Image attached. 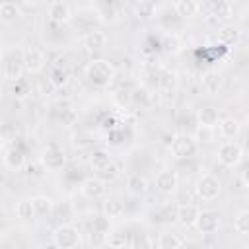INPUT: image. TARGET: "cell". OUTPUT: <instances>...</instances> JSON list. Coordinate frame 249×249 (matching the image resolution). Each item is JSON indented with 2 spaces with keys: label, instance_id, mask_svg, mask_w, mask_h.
I'll return each instance as SVG.
<instances>
[{
  "label": "cell",
  "instance_id": "obj_14",
  "mask_svg": "<svg viewBox=\"0 0 249 249\" xmlns=\"http://www.w3.org/2000/svg\"><path fill=\"white\" fill-rule=\"evenodd\" d=\"M80 191H82V195H84L86 198H89V200H97V198H101V196L105 195L107 185H105V181L99 179V177H88V179L82 183Z\"/></svg>",
  "mask_w": 249,
  "mask_h": 249
},
{
  "label": "cell",
  "instance_id": "obj_38",
  "mask_svg": "<svg viewBox=\"0 0 249 249\" xmlns=\"http://www.w3.org/2000/svg\"><path fill=\"white\" fill-rule=\"evenodd\" d=\"M0 91H2V86H0Z\"/></svg>",
  "mask_w": 249,
  "mask_h": 249
},
{
  "label": "cell",
  "instance_id": "obj_11",
  "mask_svg": "<svg viewBox=\"0 0 249 249\" xmlns=\"http://www.w3.org/2000/svg\"><path fill=\"white\" fill-rule=\"evenodd\" d=\"M23 64H21V51L19 54H8L4 56V62H2V74L8 82H19L21 76H23Z\"/></svg>",
  "mask_w": 249,
  "mask_h": 249
},
{
  "label": "cell",
  "instance_id": "obj_22",
  "mask_svg": "<svg viewBox=\"0 0 249 249\" xmlns=\"http://www.w3.org/2000/svg\"><path fill=\"white\" fill-rule=\"evenodd\" d=\"M173 12H175V16H179L183 19H189V18L198 14V2H195V0H177V2H173Z\"/></svg>",
  "mask_w": 249,
  "mask_h": 249
},
{
  "label": "cell",
  "instance_id": "obj_17",
  "mask_svg": "<svg viewBox=\"0 0 249 249\" xmlns=\"http://www.w3.org/2000/svg\"><path fill=\"white\" fill-rule=\"evenodd\" d=\"M222 86H224V78L218 70H208L202 76V89L206 95H218L222 91Z\"/></svg>",
  "mask_w": 249,
  "mask_h": 249
},
{
  "label": "cell",
  "instance_id": "obj_23",
  "mask_svg": "<svg viewBox=\"0 0 249 249\" xmlns=\"http://www.w3.org/2000/svg\"><path fill=\"white\" fill-rule=\"evenodd\" d=\"M241 37V31L233 25V23H224L220 29H218V41L222 45H235Z\"/></svg>",
  "mask_w": 249,
  "mask_h": 249
},
{
  "label": "cell",
  "instance_id": "obj_6",
  "mask_svg": "<svg viewBox=\"0 0 249 249\" xmlns=\"http://www.w3.org/2000/svg\"><path fill=\"white\" fill-rule=\"evenodd\" d=\"M21 64H23V70H25L27 74L37 76V74H41V72L45 70V66H47V56H45V53H43L41 49H37V47H25V49H21Z\"/></svg>",
  "mask_w": 249,
  "mask_h": 249
},
{
  "label": "cell",
  "instance_id": "obj_29",
  "mask_svg": "<svg viewBox=\"0 0 249 249\" xmlns=\"http://www.w3.org/2000/svg\"><path fill=\"white\" fill-rule=\"evenodd\" d=\"M103 239L111 249H124L128 245V235L124 231H109Z\"/></svg>",
  "mask_w": 249,
  "mask_h": 249
},
{
  "label": "cell",
  "instance_id": "obj_8",
  "mask_svg": "<svg viewBox=\"0 0 249 249\" xmlns=\"http://www.w3.org/2000/svg\"><path fill=\"white\" fill-rule=\"evenodd\" d=\"M95 14V19L101 21V23H117L121 19V6L117 2H111V0H105V2H93L89 6Z\"/></svg>",
  "mask_w": 249,
  "mask_h": 249
},
{
  "label": "cell",
  "instance_id": "obj_37",
  "mask_svg": "<svg viewBox=\"0 0 249 249\" xmlns=\"http://www.w3.org/2000/svg\"><path fill=\"white\" fill-rule=\"evenodd\" d=\"M2 62H4V51L0 49V66H2Z\"/></svg>",
  "mask_w": 249,
  "mask_h": 249
},
{
  "label": "cell",
  "instance_id": "obj_10",
  "mask_svg": "<svg viewBox=\"0 0 249 249\" xmlns=\"http://www.w3.org/2000/svg\"><path fill=\"white\" fill-rule=\"evenodd\" d=\"M220 226H222V218L216 210H200L196 216V222H195V228L204 235L216 233L220 230Z\"/></svg>",
  "mask_w": 249,
  "mask_h": 249
},
{
  "label": "cell",
  "instance_id": "obj_5",
  "mask_svg": "<svg viewBox=\"0 0 249 249\" xmlns=\"http://www.w3.org/2000/svg\"><path fill=\"white\" fill-rule=\"evenodd\" d=\"M216 156L224 167H237L243 160V146L235 140H226L224 144L218 146Z\"/></svg>",
  "mask_w": 249,
  "mask_h": 249
},
{
  "label": "cell",
  "instance_id": "obj_27",
  "mask_svg": "<svg viewBox=\"0 0 249 249\" xmlns=\"http://www.w3.org/2000/svg\"><path fill=\"white\" fill-rule=\"evenodd\" d=\"M124 214V206L119 198H105L103 202V216H107L109 220L111 218H121Z\"/></svg>",
  "mask_w": 249,
  "mask_h": 249
},
{
  "label": "cell",
  "instance_id": "obj_20",
  "mask_svg": "<svg viewBox=\"0 0 249 249\" xmlns=\"http://www.w3.org/2000/svg\"><path fill=\"white\" fill-rule=\"evenodd\" d=\"M113 163V156L109 150L105 148H97L89 154V165L95 169V171H105L109 165Z\"/></svg>",
  "mask_w": 249,
  "mask_h": 249
},
{
  "label": "cell",
  "instance_id": "obj_28",
  "mask_svg": "<svg viewBox=\"0 0 249 249\" xmlns=\"http://www.w3.org/2000/svg\"><path fill=\"white\" fill-rule=\"evenodd\" d=\"M128 247L130 249H152L154 241L146 231H136L128 237Z\"/></svg>",
  "mask_w": 249,
  "mask_h": 249
},
{
  "label": "cell",
  "instance_id": "obj_9",
  "mask_svg": "<svg viewBox=\"0 0 249 249\" xmlns=\"http://www.w3.org/2000/svg\"><path fill=\"white\" fill-rule=\"evenodd\" d=\"M154 185L156 189L161 193V195H173L177 189H179V175L173 167H165V169H160L156 173V179H154Z\"/></svg>",
  "mask_w": 249,
  "mask_h": 249
},
{
  "label": "cell",
  "instance_id": "obj_35",
  "mask_svg": "<svg viewBox=\"0 0 249 249\" xmlns=\"http://www.w3.org/2000/svg\"><path fill=\"white\" fill-rule=\"evenodd\" d=\"M134 12H136V16L140 18H150V16H154L156 14V4L154 2H138V4H134Z\"/></svg>",
  "mask_w": 249,
  "mask_h": 249
},
{
  "label": "cell",
  "instance_id": "obj_31",
  "mask_svg": "<svg viewBox=\"0 0 249 249\" xmlns=\"http://www.w3.org/2000/svg\"><path fill=\"white\" fill-rule=\"evenodd\" d=\"M233 230L239 233V235H245L249 231V210L247 208H241L235 216H233Z\"/></svg>",
  "mask_w": 249,
  "mask_h": 249
},
{
  "label": "cell",
  "instance_id": "obj_24",
  "mask_svg": "<svg viewBox=\"0 0 249 249\" xmlns=\"http://www.w3.org/2000/svg\"><path fill=\"white\" fill-rule=\"evenodd\" d=\"M181 245H183V237H179L173 231H161L156 239L158 249H181Z\"/></svg>",
  "mask_w": 249,
  "mask_h": 249
},
{
  "label": "cell",
  "instance_id": "obj_1",
  "mask_svg": "<svg viewBox=\"0 0 249 249\" xmlns=\"http://www.w3.org/2000/svg\"><path fill=\"white\" fill-rule=\"evenodd\" d=\"M84 74H86V80L93 86V88H109L115 80V66L105 60V58H93L86 64L84 68Z\"/></svg>",
  "mask_w": 249,
  "mask_h": 249
},
{
  "label": "cell",
  "instance_id": "obj_2",
  "mask_svg": "<svg viewBox=\"0 0 249 249\" xmlns=\"http://www.w3.org/2000/svg\"><path fill=\"white\" fill-rule=\"evenodd\" d=\"M169 152L175 160H189L198 152V142L193 134H175L169 142Z\"/></svg>",
  "mask_w": 249,
  "mask_h": 249
},
{
  "label": "cell",
  "instance_id": "obj_25",
  "mask_svg": "<svg viewBox=\"0 0 249 249\" xmlns=\"http://www.w3.org/2000/svg\"><path fill=\"white\" fill-rule=\"evenodd\" d=\"M126 189L132 195H144L148 191V181L140 173H128L126 175Z\"/></svg>",
  "mask_w": 249,
  "mask_h": 249
},
{
  "label": "cell",
  "instance_id": "obj_15",
  "mask_svg": "<svg viewBox=\"0 0 249 249\" xmlns=\"http://www.w3.org/2000/svg\"><path fill=\"white\" fill-rule=\"evenodd\" d=\"M49 19L53 23H68L72 19V8L66 2H51L49 4Z\"/></svg>",
  "mask_w": 249,
  "mask_h": 249
},
{
  "label": "cell",
  "instance_id": "obj_3",
  "mask_svg": "<svg viewBox=\"0 0 249 249\" xmlns=\"http://www.w3.org/2000/svg\"><path fill=\"white\" fill-rule=\"evenodd\" d=\"M80 241H82V233L72 224H60L53 231V243L58 249H78Z\"/></svg>",
  "mask_w": 249,
  "mask_h": 249
},
{
  "label": "cell",
  "instance_id": "obj_19",
  "mask_svg": "<svg viewBox=\"0 0 249 249\" xmlns=\"http://www.w3.org/2000/svg\"><path fill=\"white\" fill-rule=\"evenodd\" d=\"M2 160H4V165L8 169H12V171H19L25 165V154L19 148H16V146L8 148L4 152V156H2Z\"/></svg>",
  "mask_w": 249,
  "mask_h": 249
},
{
  "label": "cell",
  "instance_id": "obj_30",
  "mask_svg": "<svg viewBox=\"0 0 249 249\" xmlns=\"http://www.w3.org/2000/svg\"><path fill=\"white\" fill-rule=\"evenodd\" d=\"M109 228H111V222H109V218H107V216L97 214V216H93V218H91V233L105 237V235L109 233Z\"/></svg>",
  "mask_w": 249,
  "mask_h": 249
},
{
  "label": "cell",
  "instance_id": "obj_33",
  "mask_svg": "<svg viewBox=\"0 0 249 249\" xmlns=\"http://www.w3.org/2000/svg\"><path fill=\"white\" fill-rule=\"evenodd\" d=\"M49 82L53 84V88H62V86H66V82H68V72H66L62 66H56V68L51 70Z\"/></svg>",
  "mask_w": 249,
  "mask_h": 249
},
{
  "label": "cell",
  "instance_id": "obj_32",
  "mask_svg": "<svg viewBox=\"0 0 249 249\" xmlns=\"http://www.w3.org/2000/svg\"><path fill=\"white\" fill-rule=\"evenodd\" d=\"M16 216H18L19 220H23V222L35 218L33 206H31V198H21V200H18V204H16Z\"/></svg>",
  "mask_w": 249,
  "mask_h": 249
},
{
  "label": "cell",
  "instance_id": "obj_7",
  "mask_svg": "<svg viewBox=\"0 0 249 249\" xmlns=\"http://www.w3.org/2000/svg\"><path fill=\"white\" fill-rule=\"evenodd\" d=\"M39 161L47 171H60L66 163V156H64V150L58 144L51 142L43 148V152L39 156Z\"/></svg>",
  "mask_w": 249,
  "mask_h": 249
},
{
  "label": "cell",
  "instance_id": "obj_12",
  "mask_svg": "<svg viewBox=\"0 0 249 249\" xmlns=\"http://www.w3.org/2000/svg\"><path fill=\"white\" fill-rule=\"evenodd\" d=\"M107 43H109L107 33L101 31V29H97V27H93V29H89V31H86L82 35V45L88 51H101V49L107 47Z\"/></svg>",
  "mask_w": 249,
  "mask_h": 249
},
{
  "label": "cell",
  "instance_id": "obj_4",
  "mask_svg": "<svg viewBox=\"0 0 249 249\" xmlns=\"http://www.w3.org/2000/svg\"><path fill=\"white\" fill-rule=\"evenodd\" d=\"M220 191H222V183H220V179H218L216 175H212V173L200 175L198 181H196V185H195L196 196H198L200 200H204V202L216 200L218 195H220Z\"/></svg>",
  "mask_w": 249,
  "mask_h": 249
},
{
  "label": "cell",
  "instance_id": "obj_26",
  "mask_svg": "<svg viewBox=\"0 0 249 249\" xmlns=\"http://www.w3.org/2000/svg\"><path fill=\"white\" fill-rule=\"evenodd\" d=\"M19 16H21L19 4H14V2H0V19H2V21L12 23V21H16Z\"/></svg>",
  "mask_w": 249,
  "mask_h": 249
},
{
  "label": "cell",
  "instance_id": "obj_36",
  "mask_svg": "<svg viewBox=\"0 0 249 249\" xmlns=\"http://www.w3.org/2000/svg\"><path fill=\"white\" fill-rule=\"evenodd\" d=\"M4 142H6V140H4V136H2V134H0V154H2V152H4Z\"/></svg>",
  "mask_w": 249,
  "mask_h": 249
},
{
  "label": "cell",
  "instance_id": "obj_16",
  "mask_svg": "<svg viewBox=\"0 0 249 249\" xmlns=\"http://www.w3.org/2000/svg\"><path fill=\"white\" fill-rule=\"evenodd\" d=\"M216 128H218V134H220L222 138H226V140H235V138L239 136L241 124H239L237 119H233V117H222V119L218 121V124H216Z\"/></svg>",
  "mask_w": 249,
  "mask_h": 249
},
{
  "label": "cell",
  "instance_id": "obj_34",
  "mask_svg": "<svg viewBox=\"0 0 249 249\" xmlns=\"http://www.w3.org/2000/svg\"><path fill=\"white\" fill-rule=\"evenodd\" d=\"M113 101H115V105H119L121 109H124V107H128L132 103V91H128V89H117L113 93Z\"/></svg>",
  "mask_w": 249,
  "mask_h": 249
},
{
  "label": "cell",
  "instance_id": "obj_18",
  "mask_svg": "<svg viewBox=\"0 0 249 249\" xmlns=\"http://www.w3.org/2000/svg\"><path fill=\"white\" fill-rule=\"evenodd\" d=\"M220 121L218 109L216 107H202L196 111V124L198 128H216Z\"/></svg>",
  "mask_w": 249,
  "mask_h": 249
},
{
  "label": "cell",
  "instance_id": "obj_21",
  "mask_svg": "<svg viewBox=\"0 0 249 249\" xmlns=\"http://www.w3.org/2000/svg\"><path fill=\"white\" fill-rule=\"evenodd\" d=\"M31 206H33V214L35 218H47L53 212V200L45 195H37L31 198Z\"/></svg>",
  "mask_w": 249,
  "mask_h": 249
},
{
  "label": "cell",
  "instance_id": "obj_13",
  "mask_svg": "<svg viewBox=\"0 0 249 249\" xmlns=\"http://www.w3.org/2000/svg\"><path fill=\"white\" fill-rule=\"evenodd\" d=\"M198 212H200V208L196 204H193V202H181L177 206V210H175V218H177V222L183 228H193L195 222H196Z\"/></svg>",
  "mask_w": 249,
  "mask_h": 249
}]
</instances>
